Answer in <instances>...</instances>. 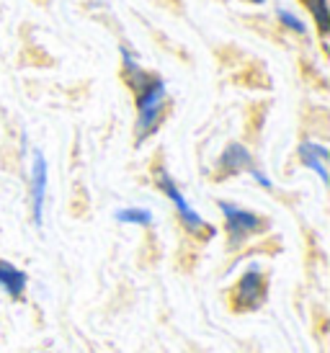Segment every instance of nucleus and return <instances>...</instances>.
I'll use <instances>...</instances> for the list:
<instances>
[{
  "instance_id": "9b49d317",
  "label": "nucleus",
  "mask_w": 330,
  "mask_h": 353,
  "mask_svg": "<svg viewBox=\"0 0 330 353\" xmlns=\"http://www.w3.org/2000/svg\"><path fill=\"white\" fill-rule=\"evenodd\" d=\"M276 19L282 21V26H287V29L294 31V34H307V21L302 19V16H297L294 10L279 6V8H276Z\"/></svg>"
},
{
  "instance_id": "9d476101",
  "label": "nucleus",
  "mask_w": 330,
  "mask_h": 353,
  "mask_svg": "<svg viewBox=\"0 0 330 353\" xmlns=\"http://www.w3.org/2000/svg\"><path fill=\"white\" fill-rule=\"evenodd\" d=\"M307 10L312 13V19H315V26L320 31V37H328L330 31V10H328V0H302Z\"/></svg>"
},
{
  "instance_id": "0eeeda50",
  "label": "nucleus",
  "mask_w": 330,
  "mask_h": 353,
  "mask_svg": "<svg viewBox=\"0 0 330 353\" xmlns=\"http://www.w3.org/2000/svg\"><path fill=\"white\" fill-rule=\"evenodd\" d=\"M297 155H300L302 165L310 168L312 173H318L322 186H328V157L330 150L322 145V142H315V139H307L297 148Z\"/></svg>"
},
{
  "instance_id": "1a4fd4ad",
  "label": "nucleus",
  "mask_w": 330,
  "mask_h": 353,
  "mask_svg": "<svg viewBox=\"0 0 330 353\" xmlns=\"http://www.w3.org/2000/svg\"><path fill=\"white\" fill-rule=\"evenodd\" d=\"M114 219L122 222V225H135V227H150L155 222L153 212L147 206H126V209H117L114 212Z\"/></svg>"
},
{
  "instance_id": "ddd939ff",
  "label": "nucleus",
  "mask_w": 330,
  "mask_h": 353,
  "mask_svg": "<svg viewBox=\"0 0 330 353\" xmlns=\"http://www.w3.org/2000/svg\"><path fill=\"white\" fill-rule=\"evenodd\" d=\"M253 3H255V6H261V3H266V0H253Z\"/></svg>"
},
{
  "instance_id": "20e7f679",
  "label": "nucleus",
  "mask_w": 330,
  "mask_h": 353,
  "mask_svg": "<svg viewBox=\"0 0 330 353\" xmlns=\"http://www.w3.org/2000/svg\"><path fill=\"white\" fill-rule=\"evenodd\" d=\"M269 296V281L266 271L258 263H251L237 279L233 289V304L235 310H258Z\"/></svg>"
},
{
  "instance_id": "7ed1b4c3",
  "label": "nucleus",
  "mask_w": 330,
  "mask_h": 353,
  "mask_svg": "<svg viewBox=\"0 0 330 353\" xmlns=\"http://www.w3.org/2000/svg\"><path fill=\"white\" fill-rule=\"evenodd\" d=\"M217 206H220L222 219H224L227 245L233 248V250L235 248L245 245L251 237L261 235L263 230L269 227V219H266V216H261L258 212H253V209H245V206L235 204V201H224V199H220Z\"/></svg>"
},
{
  "instance_id": "f8f14e48",
  "label": "nucleus",
  "mask_w": 330,
  "mask_h": 353,
  "mask_svg": "<svg viewBox=\"0 0 330 353\" xmlns=\"http://www.w3.org/2000/svg\"><path fill=\"white\" fill-rule=\"evenodd\" d=\"M251 178H253V181H255V183H258L261 188H266V191H271V188H273V181H271L269 176H266L263 170H258V168H253V170H251Z\"/></svg>"
},
{
  "instance_id": "423d86ee",
  "label": "nucleus",
  "mask_w": 330,
  "mask_h": 353,
  "mask_svg": "<svg viewBox=\"0 0 330 353\" xmlns=\"http://www.w3.org/2000/svg\"><path fill=\"white\" fill-rule=\"evenodd\" d=\"M217 168H220L222 176H237V173H251L255 165H253L251 150L240 142H230L217 160Z\"/></svg>"
},
{
  "instance_id": "f257e3e1",
  "label": "nucleus",
  "mask_w": 330,
  "mask_h": 353,
  "mask_svg": "<svg viewBox=\"0 0 330 353\" xmlns=\"http://www.w3.org/2000/svg\"><path fill=\"white\" fill-rule=\"evenodd\" d=\"M122 65H124V78L129 83V88L135 90L137 101V145H142L145 139L155 134L165 119V99H168V88L165 80L155 72H147L137 54L129 47L122 44Z\"/></svg>"
},
{
  "instance_id": "6e6552de",
  "label": "nucleus",
  "mask_w": 330,
  "mask_h": 353,
  "mask_svg": "<svg viewBox=\"0 0 330 353\" xmlns=\"http://www.w3.org/2000/svg\"><path fill=\"white\" fill-rule=\"evenodd\" d=\"M26 284H29V276L23 268H19L10 261H0V292H6L10 299L19 302L21 296L26 294Z\"/></svg>"
},
{
  "instance_id": "f03ea898",
  "label": "nucleus",
  "mask_w": 330,
  "mask_h": 353,
  "mask_svg": "<svg viewBox=\"0 0 330 353\" xmlns=\"http://www.w3.org/2000/svg\"><path fill=\"white\" fill-rule=\"evenodd\" d=\"M155 183L165 194V199H171L175 214H178V219H181V225H184V230L188 235L202 237V240H209V237L214 235V227L196 212L194 206L188 204V199L184 196V191L178 188V183H175L173 176H171L165 168H157L155 170Z\"/></svg>"
},
{
  "instance_id": "39448f33",
  "label": "nucleus",
  "mask_w": 330,
  "mask_h": 353,
  "mask_svg": "<svg viewBox=\"0 0 330 353\" xmlns=\"http://www.w3.org/2000/svg\"><path fill=\"white\" fill-rule=\"evenodd\" d=\"M47 157L41 155V150H34L31 155V178H29V201H31V219L34 225L41 227L44 222V201H47Z\"/></svg>"
}]
</instances>
